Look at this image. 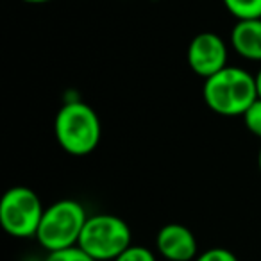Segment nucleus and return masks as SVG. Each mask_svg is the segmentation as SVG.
Masks as SVG:
<instances>
[{
	"label": "nucleus",
	"mask_w": 261,
	"mask_h": 261,
	"mask_svg": "<svg viewBox=\"0 0 261 261\" xmlns=\"http://www.w3.org/2000/svg\"><path fill=\"white\" fill-rule=\"evenodd\" d=\"M204 100L213 113L222 116H243L257 100L256 77L238 66H225L204 81Z\"/></svg>",
	"instance_id": "nucleus-1"
},
{
	"label": "nucleus",
	"mask_w": 261,
	"mask_h": 261,
	"mask_svg": "<svg viewBox=\"0 0 261 261\" xmlns=\"http://www.w3.org/2000/svg\"><path fill=\"white\" fill-rule=\"evenodd\" d=\"M54 133L65 152L72 156H88L100 143V118L84 102H68L56 115Z\"/></svg>",
	"instance_id": "nucleus-2"
},
{
	"label": "nucleus",
	"mask_w": 261,
	"mask_h": 261,
	"mask_svg": "<svg viewBox=\"0 0 261 261\" xmlns=\"http://www.w3.org/2000/svg\"><path fill=\"white\" fill-rule=\"evenodd\" d=\"M88 220L83 204L73 199H63L45 207L36 240L48 252L75 247Z\"/></svg>",
	"instance_id": "nucleus-3"
},
{
	"label": "nucleus",
	"mask_w": 261,
	"mask_h": 261,
	"mask_svg": "<svg viewBox=\"0 0 261 261\" xmlns=\"http://www.w3.org/2000/svg\"><path fill=\"white\" fill-rule=\"evenodd\" d=\"M133 232L125 220L109 213L88 217L77 245L95 261H115L133 245Z\"/></svg>",
	"instance_id": "nucleus-4"
},
{
	"label": "nucleus",
	"mask_w": 261,
	"mask_h": 261,
	"mask_svg": "<svg viewBox=\"0 0 261 261\" xmlns=\"http://www.w3.org/2000/svg\"><path fill=\"white\" fill-rule=\"evenodd\" d=\"M43 213L40 197L27 186L9 188L0 199V225L15 238H36Z\"/></svg>",
	"instance_id": "nucleus-5"
},
{
	"label": "nucleus",
	"mask_w": 261,
	"mask_h": 261,
	"mask_svg": "<svg viewBox=\"0 0 261 261\" xmlns=\"http://www.w3.org/2000/svg\"><path fill=\"white\" fill-rule=\"evenodd\" d=\"M190 68L204 81L213 77L227 65V45L218 34L200 33L190 41L186 50Z\"/></svg>",
	"instance_id": "nucleus-6"
},
{
	"label": "nucleus",
	"mask_w": 261,
	"mask_h": 261,
	"mask_svg": "<svg viewBox=\"0 0 261 261\" xmlns=\"http://www.w3.org/2000/svg\"><path fill=\"white\" fill-rule=\"evenodd\" d=\"M158 252L168 261H195L197 240L182 224H167L156 236Z\"/></svg>",
	"instance_id": "nucleus-7"
},
{
	"label": "nucleus",
	"mask_w": 261,
	"mask_h": 261,
	"mask_svg": "<svg viewBox=\"0 0 261 261\" xmlns=\"http://www.w3.org/2000/svg\"><path fill=\"white\" fill-rule=\"evenodd\" d=\"M231 45L243 59L261 63V18L238 20L232 27Z\"/></svg>",
	"instance_id": "nucleus-8"
},
{
	"label": "nucleus",
	"mask_w": 261,
	"mask_h": 261,
	"mask_svg": "<svg viewBox=\"0 0 261 261\" xmlns=\"http://www.w3.org/2000/svg\"><path fill=\"white\" fill-rule=\"evenodd\" d=\"M222 2L236 20L261 18V0H222Z\"/></svg>",
	"instance_id": "nucleus-9"
},
{
	"label": "nucleus",
	"mask_w": 261,
	"mask_h": 261,
	"mask_svg": "<svg viewBox=\"0 0 261 261\" xmlns=\"http://www.w3.org/2000/svg\"><path fill=\"white\" fill-rule=\"evenodd\" d=\"M45 261H95V259L91 256H88L79 245H75V247H70V249L48 252Z\"/></svg>",
	"instance_id": "nucleus-10"
},
{
	"label": "nucleus",
	"mask_w": 261,
	"mask_h": 261,
	"mask_svg": "<svg viewBox=\"0 0 261 261\" xmlns=\"http://www.w3.org/2000/svg\"><path fill=\"white\" fill-rule=\"evenodd\" d=\"M243 122H245V127L254 136L261 138V98H257V100L247 109L245 115H243Z\"/></svg>",
	"instance_id": "nucleus-11"
},
{
	"label": "nucleus",
	"mask_w": 261,
	"mask_h": 261,
	"mask_svg": "<svg viewBox=\"0 0 261 261\" xmlns=\"http://www.w3.org/2000/svg\"><path fill=\"white\" fill-rule=\"evenodd\" d=\"M115 261H156V256L150 249L142 245H130Z\"/></svg>",
	"instance_id": "nucleus-12"
},
{
	"label": "nucleus",
	"mask_w": 261,
	"mask_h": 261,
	"mask_svg": "<svg viewBox=\"0 0 261 261\" xmlns=\"http://www.w3.org/2000/svg\"><path fill=\"white\" fill-rule=\"evenodd\" d=\"M195 261H238V257L231 252L229 249H222V247H215V249H207L200 252L195 257Z\"/></svg>",
	"instance_id": "nucleus-13"
},
{
	"label": "nucleus",
	"mask_w": 261,
	"mask_h": 261,
	"mask_svg": "<svg viewBox=\"0 0 261 261\" xmlns=\"http://www.w3.org/2000/svg\"><path fill=\"white\" fill-rule=\"evenodd\" d=\"M256 88H257V98H261V68L257 70V73L256 75Z\"/></svg>",
	"instance_id": "nucleus-14"
},
{
	"label": "nucleus",
	"mask_w": 261,
	"mask_h": 261,
	"mask_svg": "<svg viewBox=\"0 0 261 261\" xmlns=\"http://www.w3.org/2000/svg\"><path fill=\"white\" fill-rule=\"evenodd\" d=\"M27 4H47V2H52V0H23Z\"/></svg>",
	"instance_id": "nucleus-15"
},
{
	"label": "nucleus",
	"mask_w": 261,
	"mask_h": 261,
	"mask_svg": "<svg viewBox=\"0 0 261 261\" xmlns=\"http://www.w3.org/2000/svg\"><path fill=\"white\" fill-rule=\"evenodd\" d=\"M257 167H259V172H261V147H259V154H257Z\"/></svg>",
	"instance_id": "nucleus-16"
}]
</instances>
